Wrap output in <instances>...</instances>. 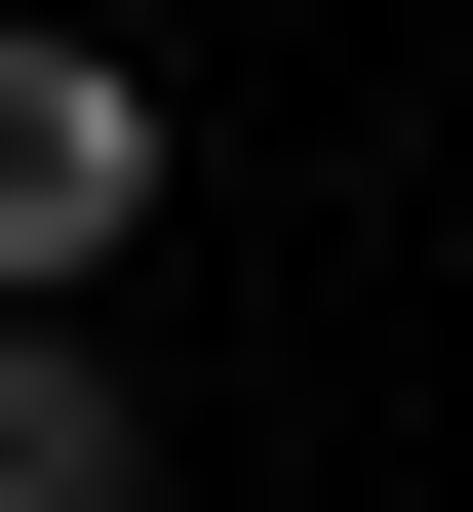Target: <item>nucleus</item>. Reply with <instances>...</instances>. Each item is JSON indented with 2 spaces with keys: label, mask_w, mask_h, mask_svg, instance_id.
Returning <instances> with one entry per match:
<instances>
[{
  "label": "nucleus",
  "mask_w": 473,
  "mask_h": 512,
  "mask_svg": "<svg viewBox=\"0 0 473 512\" xmlns=\"http://www.w3.org/2000/svg\"><path fill=\"white\" fill-rule=\"evenodd\" d=\"M0 512H158V394L79 355V316H0Z\"/></svg>",
  "instance_id": "f03ea898"
},
{
  "label": "nucleus",
  "mask_w": 473,
  "mask_h": 512,
  "mask_svg": "<svg viewBox=\"0 0 473 512\" xmlns=\"http://www.w3.org/2000/svg\"><path fill=\"white\" fill-rule=\"evenodd\" d=\"M119 237H158V79L119 40H0V316H79Z\"/></svg>",
  "instance_id": "f257e3e1"
}]
</instances>
